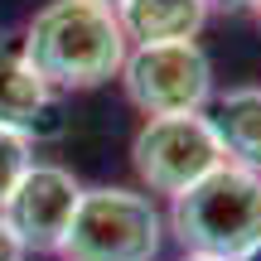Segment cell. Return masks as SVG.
Listing matches in <instances>:
<instances>
[{"label":"cell","instance_id":"1","mask_svg":"<svg viewBox=\"0 0 261 261\" xmlns=\"http://www.w3.org/2000/svg\"><path fill=\"white\" fill-rule=\"evenodd\" d=\"M19 44H24L29 68L58 97L97 92V87L116 83L130 54L116 10L97 5V0H44L29 15Z\"/></svg>","mask_w":261,"mask_h":261},{"label":"cell","instance_id":"2","mask_svg":"<svg viewBox=\"0 0 261 261\" xmlns=\"http://www.w3.org/2000/svg\"><path fill=\"white\" fill-rule=\"evenodd\" d=\"M165 232L184 247V256L237 261L261 242V174L223 160L179 198H169Z\"/></svg>","mask_w":261,"mask_h":261},{"label":"cell","instance_id":"3","mask_svg":"<svg viewBox=\"0 0 261 261\" xmlns=\"http://www.w3.org/2000/svg\"><path fill=\"white\" fill-rule=\"evenodd\" d=\"M165 208L140 189L97 184L83 189L77 213L68 223L58 261H155L165 247Z\"/></svg>","mask_w":261,"mask_h":261},{"label":"cell","instance_id":"4","mask_svg":"<svg viewBox=\"0 0 261 261\" xmlns=\"http://www.w3.org/2000/svg\"><path fill=\"white\" fill-rule=\"evenodd\" d=\"M126 102L140 116H184L203 112L213 102V58L198 39H179V44H130L121 73Z\"/></svg>","mask_w":261,"mask_h":261},{"label":"cell","instance_id":"5","mask_svg":"<svg viewBox=\"0 0 261 261\" xmlns=\"http://www.w3.org/2000/svg\"><path fill=\"white\" fill-rule=\"evenodd\" d=\"M218 165H223V145L203 112L145 116L130 136V169L140 179V194L150 198H179Z\"/></svg>","mask_w":261,"mask_h":261},{"label":"cell","instance_id":"6","mask_svg":"<svg viewBox=\"0 0 261 261\" xmlns=\"http://www.w3.org/2000/svg\"><path fill=\"white\" fill-rule=\"evenodd\" d=\"M77 198H83V179L73 174L58 160H34V165L19 174V184L10 189V198L0 203L5 227L19 237L24 252H58L68 223L77 213Z\"/></svg>","mask_w":261,"mask_h":261},{"label":"cell","instance_id":"7","mask_svg":"<svg viewBox=\"0 0 261 261\" xmlns=\"http://www.w3.org/2000/svg\"><path fill=\"white\" fill-rule=\"evenodd\" d=\"M0 126L19 130L29 145L58 140L68 130L63 97L48 92L44 77L29 68L19 34H0Z\"/></svg>","mask_w":261,"mask_h":261},{"label":"cell","instance_id":"8","mask_svg":"<svg viewBox=\"0 0 261 261\" xmlns=\"http://www.w3.org/2000/svg\"><path fill=\"white\" fill-rule=\"evenodd\" d=\"M208 126H213L218 145H223L227 165H242L261 174V87H227L213 92L203 107Z\"/></svg>","mask_w":261,"mask_h":261},{"label":"cell","instance_id":"9","mask_svg":"<svg viewBox=\"0 0 261 261\" xmlns=\"http://www.w3.org/2000/svg\"><path fill=\"white\" fill-rule=\"evenodd\" d=\"M213 10L203 0H121L116 19H121L126 44H179V39H198Z\"/></svg>","mask_w":261,"mask_h":261},{"label":"cell","instance_id":"10","mask_svg":"<svg viewBox=\"0 0 261 261\" xmlns=\"http://www.w3.org/2000/svg\"><path fill=\"white\" fill-rule=\"evenodd\" d=\"M34 165V145H29L19 130H5L0 126V203L10 198V189L19 184V174Z\"/></svg>","mask_w":261,"mask_h":261},{"label":"cell","instance_id":"11","mask_svg":"<svg viewBox=\"0 0 261 261\" xmlns=\"http://www.w3.org/2000/svg\"><path fill=\"white\" fill-rule=\"evenodd\" d=\"M24 256H29V252L19 247V237L10 232V227H5V218H0V261H24Z\"/></svg>","mask_w":261,"mask_h":261},{"label":"cell","instance_id":"12","mask_svg":"<svg viewBox=\"0 0 261 261\" xmlns=\"http://www.w3.org/2000/svg\"><path fill=\"white\" fill-rule=\"evenodd\" d=\"M208 10H227V15H252L256 0H203Z\"/></svg>","mask_w":261,"mask_h":261},{"label":"cell","instance_id":"13","mask_svg":"<svg viewBox=\"0 0 261 261\" xmlns=\"http://www.w3.org/2000/svg\"><path fill=\"white\" fill-rule=\"evenodd\" d=\"M237 261H261V242H256V247H247V252L237 256Z\"/></svg>","mask_w":261,"mask_h":261},{"label":"cell","instance_id":"14","mask_svg":"<svg viewBox=\"0 0 261 261\" xmlns=\"http://www.w3.org/2000/svg\"><path fill=\"white\" fill-rule=\"evenodd\" d=\"M252 19H256V29H261V0H256V5H252Z\"/></svg>","mask_w":261,"mask_h":261},{"label":"cell","instance_id":"15","mask_svg":"<svg viewBox=\"0 0 261 261\" xmlns=\"http://www.w3.org/2000/svg\"><path fill=\"white\" fill-rule=\"evenodd\" d=\"M97 5H107V10H116V5H121V0H97Z\"/></svg>","mask_w":261,"mask_h":261},{"label":"cell","instance_id":"16","mask_svg":"<svg viewBox=\"0 0 261 261\" xmlns=\"http://www.w3.org/2000/svg\"><path fill=\"white\" fill-rule=\"evenodd\" d=\"M179 261H213V256H179Z\"/></svg>","mask_w":261,"mask_h":261}]
</instances>
